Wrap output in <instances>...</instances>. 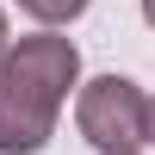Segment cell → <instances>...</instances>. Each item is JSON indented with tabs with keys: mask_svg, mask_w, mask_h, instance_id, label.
<instances>
[{
	"mask_svg": "<svg viewBox=\"0 0 155 155\" xmlns=\"http://www.w3.org/2000/svg\"><path fill=\"white\" fill-rule=\"evenodd\" d=\"M12 56V31H6V12H0V62Z\"/></svg>",
	"mask_w": 155,
	"mask_h": 155,
	"instance_id": "277c9868",
	"label": "cell"
},
{
	"mask_svg": "<svg viewBox=\"0 0 155 155\" xmlns=\"http://www.w3.org/2000/svg\"><path fill=\"white\" fill-rule=\"evenodd\" d=\"M19 6L31 12L44 31H62V25H74V19L87 12V0H19Z\"/></svg>",
	"mask_w": 155,
	"mask_h": 155,
	"instance_id": "3957f363",
	"label": "cell"
},
{
	"mask_svg": "<svg viewBox=\"0 0 155 155\" xmlns=\"http://www.w3.org/2000/svg\"><path fill=\"white\" fill-rule=\"evenodd\" d=\"M74 124L99 155H137L149 143V99L130 74H99L74 99Z\"/></svg>",
	"mask_w": 155,
	"mask_h": 155,
	"instance_id": "7a4b0ae2",
	"label": "cell"
},
{
	"mask_svg": "<svg viewBox=\"0 0 155 155\" xmlns=\"http://www.w3.org/2000/svg\"><path fill=\"white\" fill-rule=\"evenodd\" d=\"M81 87V50L62 31H31L0 62V155H37Z\"/></svg>",
	"mask_w": 155,
	"mask_h": 155,
	"instance_id": "6da1fadb",
	"label": "cell"
},
{
	"mask_svg": "<svg viewBox=\"0 0 155 155\" xmlns=\"http://www.w3.org/2000/svg\"><path fill=\"white\" fill-rule=\"evenodd\" d=\"M149 143H155V99H149Z\"/></svg>",
	"mask_w": 155,
	"mask_h": 155,
	"instance_id": "5b68a950",
	"label": "cell"
},
{
	"mask_svg": "<svg viewBox=\"0 0 155 155\" xmlns=\"http://www.w3.org/2000/svg\"><path fill=\"white\" fill-rule=\"evenodd\" d=\"M143 19H149V25H155V0H143Z\"/></svg>",
	"mask_w": 155,
	"mask_h": 155,
	"instance_id": "8992f818",
	"label": "cell"
}]
</instances>
